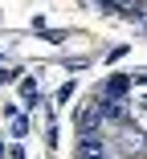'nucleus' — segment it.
Instances as JSON below:
<instances>
[{"label": "nucleus", "instance_id": "7", "mask_svg": "<svg viewBox=\"0 0 147 159\" xmlns=\"http://www.w3.org/2000/svg\"><path fill=\"white\" fill-rule=\"evenodd\" d=\"M21 94H25V98H33V94H37V82H33V78H25V82H21Z\"/></svg>", "mask_w": 147, "mask_h": 159}, {"label": "nucleus", "instance_id": "6", "mask_svg": "<svg viewBox=\"0 0 147 159\" xmlns=\"http://www.w3.org/2000/svg\"><path fill=\"white\" fill-rule=\"evenodd\" d=\"M25 131H29V122H25V118H21V114H12V135H16V139H21V135H25Z\"/></svg>", "mask_w": 147, "mask_h": 159}, {"label": "nucleus", "instance_id": "8", "mask_svg": "<svg viewBox=\"0 0 147 159\" xmlns=\"http://www.w3.org/2000/svg\"><path fill=\"white\" fill-rule=\"evenodd\" d=\"M70 94H74V82H66L62 90H57V102H70Z\"/></svg>", "mask_w": 147, "mask_h": 159}, {"label": "nucleus", "instance_id": "2", "mask_svg": "<svg viewBox=\"0 0 147 159\" xmlns=\"http://www.w3.org/2000/svg\"><path fill=\"white\" fill-rule=\"evenodd\" d=\"M119 12L127 20H135V25H147V4L143 0H119Z\"/></svg>", "mask_w": 147, "mask_h": 159}, {"label": "nucleus", "instance_id": "5", "mask_svg": "<svg viewBox=\"0 0 147 159\" xmlns=\"http://www.w3.org/2000/svg\"><path fill=\"white\" fill-rule=\"evenodd\" d=\"M8 82H16V70L12 66H0V86H8Z\"/></svg>", "mask_w": 147, "mask_h": 159}, {"label": "nucleus", "instance_id": "4", "mask_svg": "<svg viewBox=\"0 0 147 159\" xmlns=\"http://www.w3.org/2000/svg\"><path fill=\"white\" fill-rule=\"evenodd\" d=\"M123 94H127V78H123V74H114V78L106 82V98H123Z\"/></svg>", "mask_w": 147, "mask_h": 159}, {"label": "nucleus", "instance_id": "9", "mask_svg": "<svg viewBox=\"0 0 147 159\" xmlns=\"http://www.w3.org/2000/svg\"><path fill=\"white\" fill-rule=\"evenodd\" d=\"M98 159H106V155H98Z\"/></svg>", "mask_w": 147, "mask_h": 159}, {"label": "nucleus", "instance_id": "1", "mask_svg": "<svg viewBox=\"0 0 147 159\" xmlns=\"http://www.w3.org/2000/svg\"><path fill=\"white\" fill-rule=\"evenodd\" d=\"M98 155H106L102 135H98V131H82V139H78V159H98Z\"/></svg>", "mask_w": 147, "mask_h": 159}, {"label": "nucleus", "instance_id": "3", "mask_svg": "<svg viewBox=\"0 0 147 159\" xmlns=\"http://www.w3.org/2000/svg\"><path fill=\"white\" fill-rule=\"evenodd\" d=\"M98 122H102V110H98V102H90V106H82V110H78V126H82V131H94Z\"/></svg>", "mask_w": 147, "mask_h": 159}]
</instances>
